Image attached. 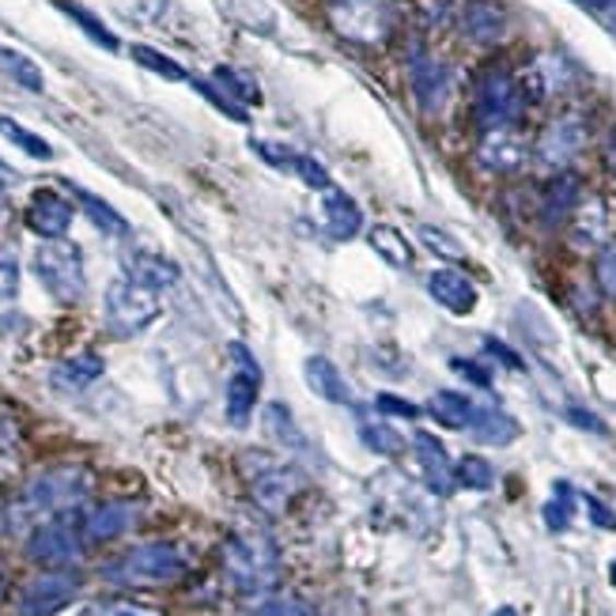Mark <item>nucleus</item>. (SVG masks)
Returning <instances> with one entry per match:
<instances>
[{"label":"nucleus","instance_id":"nucleus-1","mask_svg":"<svg viewBox=\"0 0 616 616\" xmlns=\"http://www.w3.org/2000/svg\"><path fill=\"white\" fill-rule=\"evenodd\" d=\"M95 476L84 465H54V470H43L27 481L20 504V519H57V514H69L72 507H80L87 496H92Z\"/></svg>","mask_w":616,"mask_h":616},{"label":"nucleus","instance_id":"nucleus-2","mask_svg":"<svg viewBox=\"0 0 616 616\" xmlns=\"http://www.w3.org/2000/svg\"><path fill=\"white\" fill-rule=\"evenodd\" d=\"M224 571L238 594H269L281 582V553L261 530H238L224 541Z\"/></svg>","mask_w":616,"mask_h":616},{"label":"nucleus","instance_id":"nucleus-3","mask_svg":"<svg viewBox=\"0 0 616 616\" xmlns=\"http://www.w3.org/2000/svg\"><path fill=\"white\" fill-rule=\"evenodd\" d=\"M190 571V560L178 545L170 541H147V545L129 548L126 556H118L114 564L103 568L106 582L118 587H170Z\"/></svg>","mask_w":616,"mask_h":616},{"label":"nucleus","instance_id":"nucleus-4","mask_svg":"<svg viewBox=\"0 0 616 616\" xmlns=\"http://www.w3.org/2000/svg\"><path fill=\"white\" fill-rule=\"evenodd\" d=\"M35 276L38 284L54 295L57 303H80L84 299V253L80 246L64 242V238H46L35 250Z\"/></svg>","mask_w":616,"mask_h":616},{"label":"nucleus","instance_id":"nucleus-5","mask_svg":"<svg viewBox=\"0 0 616 616\" xmlns=\"http://www.w3.org/2000/svg\"><path fill=\"white\" fill-rule=\"evenodd\" d=\"M159 310H163L159 292L129 281V276H121V281L106 287V322H110V330L118 336L144 333L159 318Z\"/></svg>","mask_w":616,"mask_h":616},{"label":"nucleus","instance_id":"nucleus-6","mask_svg":"<svg viewBox=\"0 0 616 616\" xmlns=\"http://www.w3.org/2000/svg\"><path fill=\"white\" fill-rule=\"evenodd\" d=\"M330 23L348 43L379 46L393 31V8L390 0H330Z\"/></svg>","mask_w":616,"mask_h":616},{"label":"nucleus","instance_id":"nucleus-7","mask_svg":"<svg viewBox=\"0 0 616 616\" xmlns=\"http://www.w3.org/2000/svg\"><path fill=\"white\" fill-rule=\"evenodd\" d=\"M84 525H76L69 514H57L35 525V533L27 537V556L43 568H72L84 556Z\"/></svg>","mask_w":616,"mask_h":616},{"label":"nucleus","instance_id":"nucleus-8","mask_svg":"<svg viewBox=\"0 0 616 616\" xmlns=\"http://www.w3.org/2000/svg\"><path fill=\"white\" fill-rule=\"evenodd\" d=\"M80 594V574L69 568H49L20 590L15 613L20 616H57Z\"/></svg>","mask_w":616,"mask_h":616},{"label":"nucleus","instance_id":"nucleus-9","mask_svg":"<svg viewBox=\"0 0 616 616\" xmlns=\"http://www.w3.org/2000/svg\"><path fill=\"white\" fill-rule=\"evenodd\" d=\"M473 114L484 129H504L522 114V87L507 72H484L476 84Z\"/></svg>","mask_w":616,"mask_h":616},{"label":"nucleus","instance_id":"nucleus-10","mask_svg":"<svg viewBox=\"0 0 616 616\" xmlns=\"http://www.w3.org/2000/svg\"><path fill=\"white\" fill-rule=\"evenodd\" d=\"M253 462H258V470L246 473L253 504H258L261 511H269V514L287 511V504H292V499L299 496V488H303V473L295 470V465H287V462H273V458H253Z\"/></svg>","mask_w":616,"mask_h":616},{"label":"nucleus","instance_id":"nucleus-11","mask_svg":"<svg viewBox=\"0 0 616 616\" xmlns=\"http://www.w3.org/2000/svg\"><path fill=\"white\" fill-rule=\"evenodd\" d=\"M232 359H235V371L232 379H227V420L232 427H246L253 416V408H258V393H261V367L258 359L250 356V348L246 344H232Z\"/></svg>","mask_w":616,"mask_h":616},{"label":"nucleus","instance_id":"nucleus-12","mask_svg":"<svg viewBox=\"0 0 616 616\" xmlns=\"http://www.w3.org/2000/svg\"><path fill=\"white\" fill-rule=\"evenodd\" d=\"M476 159H481L484 170L514 175V170H522L525 159H530V144H525L511 126L488 129V133L481 137V144H476Z\"/></svg>","mask_w":616,"mask_h":616},{"label":"nucleus","instance_id":"nucleus-13","mask_svg":"<svg viewBox=\"0 0 616 616\" xmlns=\"http://www.w3.org/2000/svg\"><path fill=\"white\" fill-rule=\"evenodd\" d=\"M582 144H587V126L579 118H560L537 141V163L548 170H568L574 155L582 152Z\"/></svg>","mask_w":616,"mask_h":616},{"label":"nucleus","instance_id":"nucleus-14","mask_svg":"<svg viewBox=\"0 0 616 616\" xmlns=\"http://www.w3.org/2000/svg\"><path fill=\"white\" fill-rule=\"evenodd\" d=\"M413 450H416V462H420L424 484L435 491V496H450L458 484L454 465H450V454L431 431H416L413 435Z\"/></svg>","mask_w":616,"mask_h":616},{"label":"nucleus","instance_id":"nucleus-15","mask_svg":"<svg viewBox=\"0 0 616 616\" xmlns=\"http://www.w3.org/2000/svg\"><path fill=\"white\" fill-rule=\"evenodd\" d=\"M27 227L38 238H64V232L72 227V204L54 190H38L27 204Z\"/></svg>","mask_w":616,"mask_h":616},{"label":"nucleus","instance_id":"nucleus-16","mask_svg":"<svg viewBox=\"0 0 616 616\" xmlns=\"http://www.w3.org/2000/svg\"><path fill=\"white\" fill-rule=\"evenodd\" d=\"M413 95L424 114H439L450 98V69L431 57H416L413 61Z\"/></svg>","mask_w":616,"mask_h":616},{"label":"nucleus","instance_id":"nucleus-17","mask_svg":"<svg viewBox=\"0 0 616 616\" xmlns=\"http://www.w3.org/2000/svg\"><path fill=\"white\" fill-rule=\"evenodd\" d=\"M137 522V504H126V499H114V504L95 507L84 519V537L87 545H106V541H118L121 533H129Z\"/></svg>","mask_w":616,"mask_h":616},{"label":"nucleus","instance_id":"nucleus-18","mask_svg":"<svg viewBox=\"0 0 616 616\" xmlns=\"http://www.w3.org/2000/svg\"><path fill=\"white\" fill-rule=\"evenodd\" d=\"M427 292L439 307H447L450 315H470L476 307V287L470 276H462L458 269H435L427 276Z\"/></svg>","mask_w":616,"mask_h":616},{"label":"nucleus","instance_id":"nucleus-19","mask_svg":"<svg viewBox=\"0 0 616 616\" xmlns=\"http://www.w3.org/2000/svg\"><path fill=\"white\" fill-rule=\"evenodd\" d=\"M318 209H322V224L333 238H356L364 232V212H359V204L344 190H336V186L322 190Z\"/></svg>","mask_w":616,"mask_h":616},{"label":"nucleus","instance_id":"nucleus-20","mask_svg":"<svg viewBox=\"0 0 616 616\" xmlns=\"http://www.w3.org/2000/svg\"><path fill=\"white\" fill-rule=\"evenodd\" d=\"M462 27L473 43L481 46H496L507 35V12L496 0H470L462 12Z\"/></svg>","mask_w":616,"mask_h":616},{"label":"nucleus","instance_id":"nucleus-21","mask_svg":"<svg viewBox=\"0 0 616 616\" xmlns=\"http://www.w3.org/2000/svg\"><path fill=\"white\" fill-rule=\"evenodd\" d=\"M126 276L144 287H152V292H163V287L178 284V265L170 258H163V253H152V250H133L126 253Z\"/></svg>","mask_w":616,"mask_h":616},{"label":"nucleus","instance_id":"nucleus-22","mask_svg":"<svg viewBox=\"0 0 616 616\" xmlns=\"http://www.w3.org/2000/svg\"><path fill=\"white\" fill-rule=\"evenodd\" d=\"M303 379H307L310 393H318V398L330 401V405H352V390H348V382H344V375L336 371L333 359L307 356V364H303Z\"/></svg>","mask_w":616,"mask_h":616},{"label":"nucleus","instance_id":"nucleus-23","mask_svg":"<svg viewBox=\"0 0 616 616\" xmlns=\"http://www.w3.org/2000/svg\"><path fill=\"white\" fill-rule=\"evenodd\" d=\"M103 371H106L103 356H95V352H80V356L61 359V364L54 367V375H49V382L64 393H80V390H87L92 382L103 379Z\"/></svg>","mask_w":616,"mask_h":616},{"label":"nucleus","instance_id":"nucleus-24","mask_svg":"<svg viewBox=\"0 0 616 616\" xmlns=\"http://www.w3.org/2000/svg\"><path fill=\"white\" fill-rule=\"evenodd\" d=\"M574 204H579V178L568 175V170H560L545 190V201H541V220H545L548 227H560L564 220L574 212Z\"/></svg>","mask_w":616,"mask_h":616},{"label":"nucleus","instance_id":"nucleus-25","mask_svg":"<svg viewBox=\"0 0 616 616\" xmlns=\"http://www.w3.org/2000/svg\"><path fill=\"white\" fill-rule=\"evenodd\" d=\"M470 431L476 442H488V447H507V442L519 439V424H514L511 416L499 413V408H481V405H476V413H473Z\"/></svg>","mask_w":616,"mask_h":616},{"label":"nucleus","instance_id":"nucleus-26","mask_svg":"<svg viewBox=\"0 0 616 616\" xmlns=\"http://www.w3.org/2000/svg\"><path fill=\"white\" fill-rule=\"evenodd\" d=\"M427 413L435 416L439 424H447V427H454V431H470V424H473V413H476V405L465 393H454V390H439L435 393L431 401H427Z\"/></svg>","mask_w":616,"mask_h":616},{"label":"nucleus","instance_id":"nucleus-27","mask_svg":"<svg viewBox=\"0 0 616 616\" xmlns=\"http://www.w3.org/2000/svg\"><path fill=\"white\" fill-rule=\"evenodd\" d=\"M375 253H382V261H390L393 269H408L413 265V242L405 238V232H398L393 224H379L367 232Z\"/></svg>","mask_w":616,"mask_h":616},{"label":"nucleus","instance_id":"nucleus-28","mask_svg":"<svg viewBox=\"0 0 616 616\" xmlns=\"http://www.w3.org/2000/svg\"><path fill=\"white\" fill-rule=\"evenodd\" d=\"M72 193H76L80 209L87 212V220H92V224L98 227V232H106V235H129L126 216H121L118 209H110V204H106L103 197H95V193L80 190V186H72Z\"/></svg>","mask_w":616,"mask_h":616},{"label":"nucleus","instance_id":"nucleus-29","mask_svg":"<svg viewBox=\"0 0 616 616\" xmlns=\"http://www.w3.org/2000/svg\"><path fill=\"white\" fill-rule=\"evenodd\" d=\"M261 420H265V431L273 435L281 447H287V450H307V439H303V431L295 427L292 413H287L284 405H276V401H273V405H265Z\"/></svg>","mask_w":616,"mask_h":616},{"label":"nucleus","instance_id":"nucleus-30","mask_svg":"<svg viewBox=\"0 0 616 616\" xmlns=\"http://www.w3.org/2000/svg\"><path fill=\"white\" fill-rule=\"evenodd\" d=\"M227 12H232L242 27L258 31V35H273L276 31V12L265 0H227Z\"/></svg>","mask_w":616,"mask_h":616},{"label":"nucleus","instance_id":"nucleus-31","mask_svg":"<svg viewBox=\"0 0 616 616\" xmlns=\"http://www.w3.org/2000/svg\"><path fill=\"white\" fill-rule=\"evenodd\" d=\"M545 525L553 533H564L571 525V514H574V488L568 481H556V488H553V499L545 504Z\"/></svg>","mask_w":616,"mask_h":616},{"label":"nucleus","instance_id":"nucleus-32","mask_svg":"<svg viewBox=\"0 0 616 616\" xmlns=\"http://www.w3.org/2000/svg\"><path fill=\"white\" fill-rule=\"evenodd\" d=\"M359 439L367 442V450H375V454H386V458H398L401 450H405V439H401V435L393 431L390 424L364 420V424H359Z\"/></svg>","mask_w":616,"mask_h":616},{"label":"nucleus","instance_id":"nucleus-33","mask_svg":"<svg viewBox=\"0 0 616 616\" xmlns=\"http://www.w3.org/2000/svg\"><path fill=\"white\" fill-rule=\"evenodd\" d=\"M0 133H4L8 141L20 147V152H27L31 159H54V147H49V144L43 141V137H35V133H31V129H23L20 121L4 118V114H0Z\"/></svg>","mask_w":616,"mask_h":616},{"label":"nucleus","instance_id":"nucleus-34","mask_svg":"<svg viewBox=\"0 0 616 616\" xmlns=\"http://www.w3.org/2000/svg\"><path fill=\"white\" fill-rule=\"evenodd\" d=\"M0 64H4V69L12 72V80H20L27 92H43V69H38L31 57H23L20 49L0 46Z\"/></svg>","mask_w":616,"mask_h":616},{"label":"nucleus","instance_id":"nucleus-35","mask_svg":"<svg viewBox=\"0 0 616 616\" xmlns=\"http://www.w3.org/2000/svg\"><path fill=\"white\" fill-rule=\"evenodd\" d=\"M454 476L462 488H473V491H488L491 484H496V470H491L481 454H465L462 462L454 465Z\"/></svg>","mask_w":616,"mask_h":616},{"label":"nucleus","instance_id":"nucleus-36","mask_svg":"<svg viewBox=\"0 0 616 616\" xmlns=\"http://www.w3.org/2000/svg\"><path fill=\"white\" fill-rule=\"evenodd\" d=\"M20 465V424L8 413H0V484Z\"/></svg>","mask_w":616,"mask_h":616},{"label":"nucleus","instance_id":"nucleus-37","mask_svg":"<svg viewBox=\"0 0 616 616\" xmlns=\"http://www.w3.org/2000/svg\"><path fill=\"white\" fill-rule=\"evenodd\" d=\"M216 84L224 87V92L232 95L238 106H253V103H261L258 84H253L250 76H242V72H238V69H227V64H220V69H216Z\"/></svg>","mask_w":616,"mask_h":616},{"label":"nucleus","instance_id":"nucleus-38","mask_svg":"<svg viewBox=\"0 0 616 616\" xmlns=\"http://www.w3.org/2000/svg\"><path fill=\"white\" fill-rule=\"evenodd\" d=\"M57 4H61V12L69 15V20H76V27L87 31V38H92V43H98L103 49H118V38H114V31L103 27V23H98L92 12H84V8L72 4V0H57Z\"/></svg>","mask_w":616,"mask_h":616},{"label":"nucleus","instance_id":"nucleus-39","mask_svg":"<svg viewBox=\"0 0 616 616\" xmlns=\"http://www.w3.org/2000/svg\"><path fill=\"white\" fill-rule=\"evenodd\" d=\"M133 61L144 64L147 72H155V76H163V80H190L175 57L159 54V49H152V46H133Z\"/></svg>","mask_w":616,"mask_h":616},{"label":"nucleus","instance_id":"nucleus-40","mask_svg":"<svg viewBox=\"0 0 616 616\" xmlns=\"http://www.w3.org/2000/svg\"><path fill=\"white\" fill-rule=\"evenodd\" d=\"M420 242L431 253H439V258H450V261H462L465 258V246L458 242L454 235L439 232V227H431V224H420Z\"/></svg>","mask_w":616,"mask_h":616},{"label":"nucleus","instance_id":"nucleus-41","mask_svg":"<svg viewBox=\"0 0 616 616\" xmlns=\"http://www.w3.org/2000/svg\"><path fill=\"white\" fill-rule=\"evenodd\" d=\"M292 170L303 178V182L310 186V190H318V193H322V190H330V186H333V182H330V170H325L322 163L315 159V155H295Z\"/></svg>","mask_w":616,"mask_h":616},{"label":"nucleus","instance_id":"nucleus-42","mask_svg":"<svg viewBox=\"0 0 616 616\" xmlns=\"http://www.w3.org/2000/svg\"><path fill=\"white\" fill-rule=\"evenodd\" d=\"M15 287H20V258H15L12 246L0 238V299L15 295Z\"/></svg>","mask_w":616,"mask_h":616},{"label":"nucleus","instance_id":"nucleus-43","mask_svg":"<svg viewBox=\"0 0 616 616\" xmlns=\"http://www.w3.org/2000/svg\"><path fill=\"white\" fill-rule=\"evenodd\" d=\"M594 276H597V287H602V292L609 295V299H616V242L605 246V250L597 253Z\"/></svg>","mask_w":616,"mask_h":616},{"label":"nucleus","instance_id":"nucleus-44","mask_svg":"<svg viewBox=\"0 0 616 616\" xmlns=\"http://www.w3.org/2000/svg\"><path fill=\"white\" fill-rule=\"evenodd\" d=\"M253 616H315V609L303 597H269Z\"/></svg>","mask_w":616,"mask_h":616},{"label":"nucleus","instance_id":"nucleus-45","mask_svg":"<svg viewBox=\"0 0 616 616\" xmlns=\"http://www.w3.org/2000/svg\"><path fill=\"white\" fill-rule=\"evenodd\" d=\"M253 152L261 155V159L269 163V167H281V170H292V163H295V155L299 152H292V147H284V144H273V141H250Z\"/></svg>","mask_w":616,"mask_h":616},{"label":"nucleus","instance_id":"nucleus-46","mask_svg":"<svg viewBox=\"0 0 616 616\" xmlns=\"http://www.w3.org/2000/svg\"><path fill=\"white\" fill-rule=\"evenodd\" d=\"M197 92H201L204 98H209V103H212V106H216V110H224V114H227V118H235V121H246V110H242V106H238V103H235V98H232V95L216 92V87H212V84H201V80H197Z\"/></svg>","mask_w":616,"mask_h":616},{"label":"nucleus","instance_id":"nucleus-47","mask_svg":"<svg viewBox=\"0 0 616 616\" xmlns=\"http://www.w3.org/2000/svg\"><path fill=\"white\" fill-rule=\"evenodd\" d=\"M375 408L386 416H401V420H416V416H420V408H416L413 401H401V398H393V393H379Z\"/></svg>","mask_w":616,"mask_h":616},{"label":"nucleus","instance_id":"nucleus-48","mask_svg":"<svg viewBox=\"0 0 616 616\" xmlns=\"http://www.w3.org/2000/svg\"><path fill=\"white\" fill-rule=\"evenodd\" d=\"M80 616H159V613H147V609H137V605L114 602V605H92V609L80 613Z\"/></svg>","mask_w":616,"mask_h":616},{"label":"nucleus","instance_id":"nucleus-49","mask_svg":"<svg viewBox=\"0 0 616 616\" xmlns=\"http://www.w3.org/2000/svg\"><path fill=\"white\" fill-rule=\"evenodd\" d=\"M587 511H590V522L594 525H602V530H616V514L602 504V499L587 496Z\"/></svg>","mask_w":616,"mask_h":616},{"label":"nucleus","instance_id":"nucleus-50","mask_svg":"<svg viewBox=\"0 0 616 616\" xmlns=\"http://www.w3.org/2000/svg\"><path fill=\"white\" fill-rule=\"evenodd\" d=\"M450 367H454L458 375H465V379H470L473 386H481V390H488V386H491L488 371H484V367H476V364H470V359H454Z\"/></svg>","mask_w":616,"mask_h":616},{"label":"nucleus","instance_id":"nucleus-51","mask_svg":"<svg viewBox=\"0 0 616 616\" xmlns=\"http://www.w3.org/2000/svg\"><path fill=\"white\" fill-rule=\"evenodd\" d=\"M484 348H488V352H491V356H496V359H504L507 367H514V371H522V359L514 356V352L507 348V344H499L496 336H488V341H484Z\"/></svg>","mask_w":616,"mask_h":616},{"label":"nucleus","instance_id":"nucleus-52","mask_svg":"<svg viewBox=\"0 0 616 616\" xmlns=\"http://www.w3.org/2000/svg\"><path fill=\"white\" fill-rule=\"evenodd\" d=\"M568 420H571V424H579V427H587V431L605 435V424L597 420V416H590L587 408H568Z\"/></svg>","mask_w":616,"mask_h":616},{"label":"nucleus","instance_id":"nucleus-53","mask_svg":"<svg viewBox=\"0 0 616 616\" xmlns=\"http://www.w3.org/2000/svg\"><path fill=\"white\" fill-rule=\"evenodd\" d=\"M602 159H605V167L613 170L616 175V126L609 129V137H605V147H602Z\"/></svg>","mask_w":616,"mask_h":616},{"label":"nucleus","instance_id":"nucleus-54","mask_svg":"<svg viewBox=\"0 0 616 616\" xmlns=\"http://www.w3.org/2000/svg\"><path fill=\"white\" fill-rule=\"evenodd\" d=\"M574 4L590 8V12H605V8H613V4H616V0H574Z\"/></svg>","mask_w":616,"mask_h":616},{"label":"nucleus","instance_id":"nucleus-55","mask_svg":"<svg viewBox=\"0 0 616 616\" xmlns=\"http://www.w3.org/2000/svg\"><path fill=\"white\" fill-rule=\"evenodd\" d=\"M15 182V175H12V167H8L4 159H0V190H4V186H12Z\"/></svg>","mask_w":616,"mask_h":616},{"label":"nucleus","instance_id":"nucleus-56","mask_svg":"<svg viewBox=\"0 0 616 616\" xmlns=\"http://www.w3.org/2000/svg\"><path fill=\"white\" fill-rule=\"evenodd\" d=\"M4 587H8V571H4V564H0V597H4Z\"/></svg>","mask_w":616,"mask_h":616},{"label":"nucleus","instance_id":"nucleus-57","mask_svg":"<svg viewBox=\"0 0 616 616\" xmlns=\"http://www.w3.org/2000/svg\"><path fill=\"white\" fill-rule=\"evenodd\" d=\"M491 616H519V613H514L511 605H504V609H496V613H491Z\"/></svg>","mask_w":616,"mask_h":616},{"label":"nucleus","instance_id":"nucleus-58","mask_svg":"<svg viewBox=\"0 0 616 616\" xmlns=\"http://www.w3.org/2000/svg\"><path fill=\"white\" fill-rule=\"evenodd\" d=\"M609 582H613V590H616V560L609 564Z\"/></svg>","mask_w":616,"mask_h":616},{"label":"nucleus","instance_id":"nucleus-59","mask_svg":"<svg viewBox=\"0 0 616 616\" xmlns=\"http://www.w3.org/2000/svg\"><path fill=\"white\" fill-rule=\"evenodd\" d=\"M0 220H4V197H0Z\"/></svg>","mask_w":616,"mask_h":616}]
</instances>
